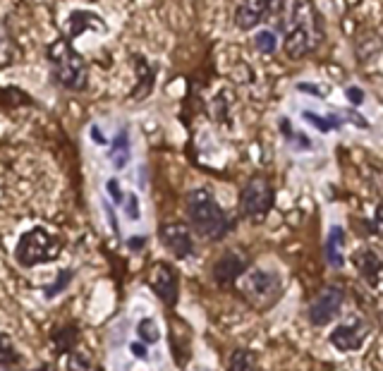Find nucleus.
Instances as JSON below:
<instances>
[{"label": "nucleus", "mask_w": 383, "mask_h": 371, "mask_svg": "<svg viewBox=\"0 0 383 371\" xmlns=\"http://www.w3.org/2000/svg\"><path fill=\"white\" fill-rule=\"evenodd\" d=\"M283 48L290 60H302L319 46L321 29L312 0H285L281 12Z\"/></svg>", "instance_id": "nucleus-1"}, {"label": "nucleus", "mask_w": 383, "mask_h": 371, "mask_svg": "<svg viewBox=\"0 0 383 371\" xmlns=\"http://www.w3.org/2000/svg\"><path fill=\"white\" fill-rule=\"evenodd\" d=\"M187 214L194 230L206 240H223L228 235L230 221L209 190H192L187 194Z\"/></svg>", "instance_id": "nucleus-2"}, {"label": "nucleus", "mask_w": 383, "mask_h": 371, "mask_svg": "<svg viewBox=\"0 0 383 371\" xmlns=\"http://www.w3.org/2000/svg\"><path fill=\"white\" fill-rule=\"evenodd\" d=\"M48 60H51L53 75H56L60 87L70 91L87 89V82H89L87 63H84V58L70 46L68 39H58L48 46Z\"/></svg>", "instance_id": "nucleus-3"}, {"label": "nucleus", "mask_w": 383, "mask_h": 371, "mask_svg": "<svg viewBox=\"0 0 383 371\" xmlns=\"http://www.w3.org/2000/svg\"><path fill=\"white\" fill-rule=\"evenodd\" d=\"M60 254V240L56 235H51L46 228H34L27 230L15 249V259L22 266H36L53 261Z\"/></svg>", "instance_id": "nucleus-4"}, {"label": "nucleus", "mask_w": 383, "mask_h": 371, "mask_svg": "<svg viewBox=\"0 0 383 371\" xmlns=\"http://www.w3.org/2000/svg\"><path fill=\"white\" fill-rule=\"evenodd\" d=\"M273 206V187L266 178H252L240 194V211L252 223H261Z\"/></svg>", "instance_id": "nucleus-5"}, {"label": "nucleus", "mask_w": 383, "mask_h": 371, "mask_svg": "<svg viewBox=\"0 0 383 371\" xmlns=\"http://www.w3.org/2000/svg\"><path fill=\"white\" fill-rule=\"evenodd\" d=\"M283 5L285 0H240L235 10V27L242 29V32H249L269 15L281 17Z\"/></svg>", "instance_id": "nucleus-6"}, {"label": "nucleus", "mask_w": 383, "mask_h": 371, "mask_svg": "<svg viewBox=\"0 0 383 371\" xmlns=\"http://www.w3.org/2000/svg\"><path fill=\"white\" fill-rule=\"evenodd\" d=\"M343 300H345V293L338 285H328V288L321 290V293L316 295V300L312 302V307H309V319H312V324L314 326L331 324L338 316L340 307H343Z\"/></svg>", "instance_id": "nucleus-7"}, {"label": "nucleus", "mask_w": 383, "mask_h": 371, "mask_svg": "<svg viewBox=\"0 0 383 371\" xmlns=\"http://www.w3.org/2000/svg\"><path fill=\"white\" fill-rule=\"evenodd\" d=\"M278 293H281V278H278V273L261 271V269L247 273V278H245V295L254 304L271 302Z\"/></svg>", "instance_id": "nucleus-8"}, {"label": "nucleus", "mask_w": 383, "mask_h": 371, "mask_svg": "<svg viewBox=\"0 0 383 371\" xmlns=\"http://www.w3.org/2000/svg\"><path fill=\"white\" fill-rule=\"evenodd\" d=\"M369 336V326L362 319H352L348 324L338 326L331 333V345L340 352H355L362 348V343Z\"/></svg>", "instance_id": "nucleus-9"}, {"label": "nucleus", "mask_w": 383, "mask_h": 371, "mask_svg": "<svg viewBox=\"0 0 383 371\" xmlns=\"http://www.w3.org/2000/svg\"><path fill=\"white\" fill-rule=\"evenodd\" d=\"M247 264H249V261L242 252H235V249L226 252L214 264V281H216V285H221V288H230V285H233L237 278L247 271Z\"/></svg>", "instance_id": "nucleus-10"}, {"label": "nucleus", "mask_w": 383, "mask_h": 371, "mask_svg": "<svg viewBox=\"0 0 383 371\" xmlns=\"http://www.w3.org/2000/svg\"><path fill=\"white\" fill-rule=\"evenodd\" d=\"M158 237H161L163 245H166L178 259H187L194 252L192 233H190V228L182 223H166L161 228V233H158Z\"/></svg>", "instance_id": "nucleus-11"}, {"label": "nucleus", "mask_w": 383, "mask_h": 371, "mask_svg": "<svg viewBox=\"0 0 383 371\" xmlns=\"http://www.w3.org/2000/svg\"><path fill=\"white\" fill-rule=\"evenodd\" d=\"M151 288L154 293L161 297L168 307H173L178 302V273L170 264H156L154 271H151V278H149Z\"/></svg>", "instance_id": "nucleus-12"}, {"label": "nucleus", "mask_w": 383, "mask_h": 371, "mask_svg": "<svg viewBox=\"0 0 383 371\" xmlns=\"http://www.w3.org/2000/svg\"><path fill=\"white\" fill-rule=\"evenodd\" d=\"M352 264H355L357 273L367 281L369 285H379L383 278V261L374 249L362 247L352 254Z\"/></svg>", "instance_id": "nucleus-13"}, {"label": "nucleus", "mask_w": 383, "mask_h": 371, "mask_svg": "<svg viewBox=\"0 0 383 371\" xmlns=\"http://www.w3.org/2000/svg\"><path fill=\"white\" fill-rule=\"evenodd\" d=\"M135 72H137V87L132 91V99L135 101H142L147 99L154 89V82H156V70L149 65L147 58L142 56H135Z\"/></svg>", "instance_id": "nucleus-14"}, {"label": "nucleus", "mask_w": 383, "mask_h": 371, "mask_svg": "<svg viewBox=\"0 0 383 371\" xmlns=\"http://www.w3.org/2000/svg\"><path fill=\"white\" fill-rule=\"evenodd\" d=\"M87 29H99V32H106V22H103L101 17H96L94 12H84V10L72 12L70 20H68L70 39H75V36L84 34Z\"/></svg>", "instance_id": "nucleus-15"}, {"label": "nucleus", "mask_w": 383, "mask_h": 371, "mask_svg": "<svg viewBox=\"0 0 383 371\" xmlns=\"http://www.w3.org/2000/svg\"><path fill=\"white\" fill-rule=\"evenodd\" d=\"M343 247H345V233L340 225H336V228H331L328 240H326V259L333 269H343V264H345Z\"/></svg>", "instance_id": "nucleus-16"}, {"label": "nucleus", "mask_w": 383, "mask_h": 371, "mask_svg": "<svg viewBox=\"0 0 383 371\" xmlns=\"http://www.w3.org/2000/svg\"><path fill=\"white\" fill-rule=\"evenodd\" d=\"M111 158H113V166L118 170H123L127 166V161H130V137H127V130L118 132L111 149Z\"/></svg>", "instance_id": "nucleus-17"}, {"label": "nucleus", "mask_w": 383, "mask_h": 371, "mask_svg": "<svg viewBox=\"0 0 383 371\" xmlns=\"http://www.w3.org/2000/svg\"><path fill=\"white\" fill-rule=\"evenodd\" d=\"M51 338H53V343H56V350L58 352H68L72 350V345L77 343V338H79V331H77V326H58L56 331L51 333Z\"/></svg>", "instance_id": "nucleus-18"}, {"label": "nucleus", "mask_w": 383, "mask_h": 371, "mask_svg": "<svg viewBox=\"0 0 383 371\" xmlns=\"http://www.w3.org/2000/svg\"><path fill=\"white\" fill-rule=\"evenodd\" d=\"M364 51H369V58H367V63L372 58H376L379 53L383 51V41H381V36L379 34H367V36H362V39H357V44H355V53L360 56H364Z\"/></svg>", "instance_id": "nucleus-19"}, {"label": "nucleus", "mask_w": 383, "mask_h": 371, "mask_svg": "<svg viewBox=\"0 0 383 371\" xmlns=\"http://www.w3.org/2000/svg\"><path fill=\"white\" fill-rule=\"evenodd\" d=\"M228 371H257V360L249 350H235L230 355Z\"/></svg>", "instance_id": "nucleus-20"}, {"label": "nucleus", "mask_w": 383, "mask_h": 371, "mask_svg": "<svg viewBox=\"0 0 383 371\" xmlns=\"http://www.w3.org/2000/svg\"><path fill=\"white\" fill-rule=\"evenodd\" d=\"M137 336L142 343H147V345H154L161 340V328H158V324L154 319H142L137 324Z\"/></svg>", "instance_id": "nucleus-21"}, {"label": "nucleus", "mask_w": 383, "mask_h": 371, "mask_svg": "<svg viewBox=\"0 0 383 371\" xmlns=\"http://www.w3.org/2000/svg\"><path fill=\"white\" fill-rule=\"evenodd\" d=\"M305 120H309V123H312L319 132H331V130H338V127H340L338 115H328V118H324V115H316L312 111H305Z\"/></svg>", "instance_id": "nucleus-22"}, {"label": "nucleus", "mask_w": 383, "mask_h": 371, "mask_svg": "<svg viewBox=\"0 0 383 371\" xmlns=\"http://www.w3.org/2000/svg\"><path fill=\"white\" fill-rule=\"evenodd\" d=\"M254 46H257L261 53H266V56H273L278 48V39L271 29H261V32L254 36Z\"/></svg>", "instance_id": "nucleus-23"}, {"label": "nucleus", "mask_w": 383, "mask_h": 371, "mask_svg": "<svg viewBox=\"0 0 383 371\" xmlns=\"http://www.w3.org/2000/svg\"><path fill=\"white\" fill-rule=\"evenodd\" d=\"M70 281H72V271H60L56 281H53V283L44 290L46 300H53V297H58V295L63 293V290L70 285Z\"/></svg>", "instance_id": "nucleus-24"}, {"label": "nucleus", "mask_w": 383, "mask_h": 371, "mask_svg": "<svg viewBox=\"0 0 383 371\" xmlns=\"http://www.w3.org/2000/svg\"><path fill=\"white\" fill-rule=\"evenodd\" d=\"M12 56H15V46H12L10 34L5 32V27L0 24V68H5L12 60Z\"/></svg>", "instance_id": "nucleus-25"}, {"label": "nucleus", "mask_w": 383, "mask_h": 371, "mask_svg": "<svg viewBox=\"0 0 383 371\" xmlns=\"http://www.w3.org/2000/svg\"><path fill=\"white\" fill-rule=\"evenodd\" d=\"M15 362H17V352L12 348L10 338L0 336V364H3V367H12Z\"/></svg>", "instance_id": "nucleus-26"}, {"label": "nucleus", "mask_w": 383, "mask_h": 371, "mask_svg": "<svg viewBox=\"0 0 383 371\" xmlns=\"http://www.w3.org/2000/svg\"><path fill=\"white\" fill-rule=\"evenodd\" d=\"M125 214L130 221H139V199H137V194H130V197H125Z\"/></svg>", "instance_id": "nucleus-27"}, {"label": "nucleus", "mask_w": 383, "mask_h": 371, "mask_svg": "<svg viewBox=\"0 0 383 371\" xmlns=\"http://www.w3.org/2000/svg\"><path fill=\"white\" fill-rule=\"evenodd\" d=\"M89 360L84 355H70V362H68V371H89Z\"/></svg>", "instance_id": "nucleus-28"}, {"label": "nucleus", "mask_w": 383, "mask_h": 371, "mask_svg": "<svg viewBox=\"0 0 383 371\" xmlns=\"http://www.w3.org/2000/svg\"><path fill=\"white\" fill-rule=\"evenodd\" d=\"M106 190H108V194H111V199L115 204H123L125 202V194H123V190H120V182L118 180H108L106 182Z\"/></svg>", "instance_id": "nucleus-29"}, {"label": "nucleus", "mask_w": 383, "mask_h": 371, "mask_svg": "<svg viewBox=\"0 0 383 371\" xmlns=\"http://www.w3.org/2000/svg\"><path fill=\"white\" fill-rule=\"evenodd\" d=\"M130 352L137 357V360H147V355H149L147 343H142V340H139V343H130Z\"/></svg>", "instance_id": "nucleus-30"}, {"label": "nucleus", "mask_w": 383, "mask_h": 371, "mask_svg": "<svg viewBox=\"0 0 383 371\" xmlns=\"http://www.w3.org/2000/svg\"><path fill=\"white\" fill-rule=\"evenodd\" d=\"M345 96H348V101L352 103V106H360V103L364 101V91L357 89V87H350L348 91H345Z\"/></svg>", "instance_id": "nucleus-31"}, {"label": "nucleus", "mask_w": 383, "mask_h": 371, "mask_svg": "<svg viewBox=\"0 0 383 371\" xmlns=\"http://www.w3.org/2000/svg\"><path fill=\"white\" fill-rule=\"evenodd\" d=\"M374 230L383 240V204H379V209L374 211Z\"/></svg>", "instance_id": "nucleus-32"}, {"label": "nucleus", "mask_w": 383, "mask_h": 371, "mask_svg": "<svg viewBox=\"0 0 383 371\" xmlns=\"http://www.w3.org/2000/svg\"><path fill=\"white\" fill-rule=\"evenodd\" d=\"M297 89L300 91H307V94H314V96H326V91L324 89H319V87H312V84H297Z\"/></svg>", "instance_id": "nucleus-33"}, {"label": "nucleus", "mask_w": 383, "mask_h": 371, "mask_svg": "<svg viewBox=\"0 0 383 371\" xmlns=\"http://www.w3.org/2000/svg\"><path fill=\"white\" fill-rule=\"evenodd\" d=\"M127 245H130V249H142L144 245H147V240H144V237H130V240H127Z\"/></svg>", "instance_id": "nucleus-34"}, {"label": "nucleus", "mask_w": 383, "mask_h": 371, "mask_svg": "<svg viewBox=\"0 0 383 371\" xmlns=\"http://www.w3.org/2000/svg\"><path fill=\"white\" fill-rule=\"evenodd\" d=\"M91 139H94L96 144H101V147H103V144H106V137L101 135V130H99V127H96V125L91 127Z\"/></svg>", "instance_id": "nucleus-35"}, {"label": "nucleus", "mask_w": 383, "mask_h": 371, "mask_svg": "<svg viewBox=\"0 0 383 371\" xmlns=\"http://www.w3.org/2000/svg\"><path fill=\"white\" fill-rule=\"evenodd\" d=\"M106 216H108V221H111V228L115 230V233H118V221H115L113 209H111V206H108V204H106Z\"/></svg>", "instance_id": "nucleus-36"}]
</instances>
